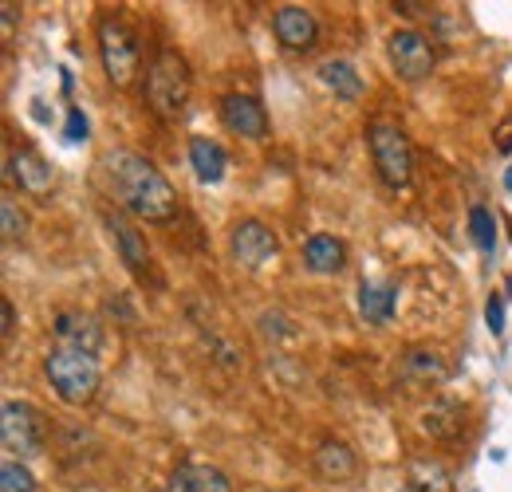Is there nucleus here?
<instances>
[{
    "mask_svg": "<svg viewBox=\"0 0 512 492\" xmlns=\"http://www.w3.org/2000/svg\"><path fill=\"white\" fill-rule=\"evenodd\" d=\"M99 170L107 178L111 197L127 209L130 217L150 221V225H162V221L178 217V193L150 158H142L134 150H107Z\"/></svg>",
    "mask_w": 512,
    "mask_h": 492,
    "instance_id": "obj_1",
    "label": "nucleus"
},
{
    "mask_svg": "<svg viewBox=\"0 0 512 492\" xmlns=\"http://www.w3.org/2000/svg\"><path fill=\"white\" fill-rule=\"evenodd\" d=\"M190 103V67L178 52L162 48L154 63L146 67V107L162 123H178Z\"/></svg>",
    "mask_w": 512,
    "mask_h": 492,
    "instance_id": "obj_2",
    "label": "nucleus"
},
{
    "mask_svg": "<svg viewBox=\"0 0 512 492\" xmlns=\"http://www.w3.org/2000/svg\"><path fill=\"white\" fill-rule=\"evenodd\" d=\"M44 374H48L52 390L64 398L67 406H87V402L99 394V382H103L95 355L67 351V347H56V351L44 359Z\"/></svg>",
    "mask_w": 512,
    "mask_h": 492,
    "instance_id": "obj_3",
    "label": "nucleus"
},
{
    "mask_svg": "<svg viewBox=\"0 0 512 492\" xmlns=\"http://www.w3.org/2000/svg\"><path fill=\"white\" fill-rule=\"evenodd\" d=\"M367 146L375 158V170L390 189H406L410 174H414V150L410 138L394 123H371L367 126Z\"/></svg>",
    "mask_w": 512,
    "mask_h": 492,
    "instance_id": "obj_4",
    "label": "nucleus"
},
{
    "mask_svg": "<svg viewBox=\"0 0 512 492\" xmlns=\"http://www.w3.org/2000/svg\"><path fill=\"white\" fill-rule=\"evenodd\" d=\"M99 60H103V71L115 87H130L138 67H142V48L134 40L127 24L119 20H103L99 24Z\"/></svg>",
    "mask_w": 512,
    "mask_h": 492,
    "instance_id": "obj_5",
    "label": "nucleus"
},
{
    "mask_svg": "<svg viewBox=\"0 0 512 492\" xmlns=\"http://www.w3.org/2000/svg\"><path fill=\"white\" fill-rule=\"evenodd\" d=\"M0 441L4 449L24 461V457H36L44 449V430H40V414L28 406V402H4V414H0Z\"/></svg>",
    "mask_w": 512,
    "mask_h": 492,
    "instance_id": "obj_6",
    "label": "nucleus"
},
{
    "mask_svg": "<svg viewBox=\"0 0 512 492\" xmlns=\"http://www.w3.org/2000/svg\"><path fill=\"white\" fill-rule=\"evenodd\" d=\"M386 52H390L398 79H406V83H422L434 71V44L418 28H398L386 40Z\"/></svg>",
    "mask_w": 512,
    "mask_h": 492,
    "instance_id": "obj_7",
    "label": "nucleus"
},
{
    "mask_svg": "<svg viewBox=\"0 0 512 492\" xmlns=\"http://www.w3.org/2000/svg\"><path fill=\"white\" fill-rule=\"evenodd\" d=\"M4 178L16 185L20 193L36 197V201H48L52 185H56V174L52 166L32 150V146H20V150H8V166H4Z\"/></svg>",
    "mask_w": 512,
    "mask_h": 492,
    "instance_id": "obj_8",
    "label": "nucleus"
},
{
    "mask_svg": "<svg viewBox=\"0 0 512 492\" xmlns=\"http://www.w3.org/2000/svg\"><path fill=\"white\" fill-rule=\"evenodd\" d=\"M229 252L241 268H264L280 252V241L264 221H237L229 233Z\"/></svg>",
    "mask_w": 512,
    "mask_h": 492,
    "instance_id": "obj_9",
    "label": "nucleus"
},
{
    "mask_svg": "<svg viewBox=\"0 0 512 492\" xmlns=\"http://www.w3.org/2000/svg\"><path fill=\"white\" fill-rule=\"evenodd\" d=\"M272 32H276V40H280L288 52H312V48L320 44V20H316L308 8H300V4L276 8Z\"/></svg>",
    "mask_w": 512,
    "mask_h": 492,
    "instance_id": "obj_10",
    "label": "nucleus"
},
{
    "mask_svg": "<svg viewBox=\"0 0 512 492\" xmlns=\"http://www.w3.org/2000/svg\"><path fill=\"white\" fill-rule=\"evenodd\" d=\"M52 335L67 351H83V355L103 351V323L95 315H83V311H60L52 319Z\"/></svg>",
    "mask_w": 512,
    "mask_h": 492,
    "instance_id": "obj_11",
    "label": "nucleus"
},
{
    "mask_svg": "<svg viewBox=\"0 0 512 492\" xmlns=\"http://www.w3.org/2000/svg\"><path fill=\"white\" fill-rule=\"evenodd\" d=\"M103 225H107V233H111V241L119 248V256H123V264H127L134 276H146V268H150V248H146V237L134 229V221L123 217V213H103Z\"/></svg>",
    "mask_w": 512,
    "mask_h": 492,
    "instance_id": "obj_12",
    "label": "nucleus"
},
{
    "mask_svg": "<svg viewBox=\"0 0 512 492\" xmlns=\"http://www.w3.org/2000/svg\"><path fill=\"white\" fill-rule=\"evenodd\" d=\"M221 123L241 138H264L268 134V115L253 95H225L221 99Z\"/></svg>",
    "mask_w": 512,
    "mask_h": 492,
    "instance_id": "obj_13",
    "label": "nucleus"
},
{
    "mask_svg": "<svg viewBox=\"0 0 512 492\" xmlns=\"http://www.w3.org/2000/svg\"><path fill=\"white\" fill-rule=\"evenodd\" d=\"M300 260H304V268L316 272V276H335V272H343V264H347V248H343V241H335V237H327V233H316V237L304 241Z\"/></svg>",
    "mask_w": 512,
    "mask_h": 492,
    "instance_id": "obj_14",
    "label": "nucleus"
},
{
    "mask_svg": "<svg viewBox=\"0 0 512 492\" xmlns=\"http://www.w3.org/2000/svg\"><path fill=\"white\" fill-rule=\"evenodd\" d=\"M190 166L201 185H217L229 170V154L213 138H190Z\"/></svg>",
    "mask_w": 512,
    "mask_h": 492,
    "instance_id": "obj_15",
    "label": "nucleus"
},
{
    "mask_svg": "<svg viewBox=\"0 0 512 492\" xmlns=\"http://www.w3.org/2000/svg\"><path fill=\"white\" fill-rule=\"evenodd\" d=\"M312 465H316V473H320L323 481H351V477H355V469H359V461H355L351 445L331 441V437L320 441V449H316Z\"/></svg>",
    "mask_w": 512,
    "mask_h": 492,
    "instance_id": "obj_16",
    "label": "nucleus"
},
{
    "mask_svg": "<svg viewBox=\"0 0 512 492\" xmlns=\"http://www.w3.org/2000/svg\"><path fill=\"white\" fill-rule=\"evenodd\" d=\"M394 304H398V292L390 284H379V280H363L359 284V315H363V323L386 327L390 315H394Z\"/></svg>",
    "mask_w": 512,
    "mask_h": 492,
    "instance_id": "obj_17",
    "label": "nucleus"
},
{
    "mask_svg": "<svg viewBox=\"0 0 512 492\" xmlns=\"http://www.w3.org/2000/svg\"><path fill=\"white\" fill-rule=\"evenodd\" d=\"M320 79H323V87H327L335 99H343V103L363 99V79H359V71L347 60H323Z\"/></svg>",
    "mask_w": 512,
    "mask_h": 492,
    "instance_id": "obj_18",
    "label": "nucleus"
},
{
    "mask_svg": "<svg viewBox=\"0 0 512 492\" xmlns=\"http://www.w3.org/2000/svg\"><path fill=\"white\" fill-rule=\"evenodd\" d=\"M406 481L414 492H453V473L434 457H410Z\"/></svg>",
    "mask_w": 512,
    "mask_h": 492,
    "instance_id": "obj_19",
    "label": "nucleus"
},
{
    "mask_svg": "<svg viewBox=\"0 0 512 492\" xmlns=\"http://www.w3.org/2000/svg\"><path fill=\"white\" fill-rule=\"evenodd\" d=\"M402 374H406L410 382H418V386H434V382L446 378V363H442L438 351H422V347H414V351L402 355Z\"/></svg>",
    "mask_w": 512,
    "mask_h": 492,
    "instance_id": "obj_20",
    "label": "nucleus"
},
{
    "mask_svg": "<svg viewBox=\"0 0 512 492\" xmlns=\"http://www.w3.org/2000/svg\"><path fill=\"white\" fill-rule=\"evenodd\" d=\"M461 406L457 402H449V398H442V402H434L430 410H426V430L434 433V437H442V441H453L457 433H461Z\"/></svg>",
    "mask_w": 512,
    "mask_h": 492,
    "instance_id": "obj_21",
    "label": "nucleus"
},
{
    "mask_svg": "<svg viewBox=\"0 0 512 492\" xmlns=\"http://www.w3.org/2000/svg\"><path fill=\"white\" fill-rule=\"evenodd\" d=\"M469 233H473V241H477V248H481L485 256L497 252V217H493L485 205H473V209H469Z\"/></svg>",
    "mask_w": 512,
    "mask_h": 492,
    "instance_id": "obj_22",
    "label": "nucleus"
},
{
    "mask_svg": "<svg viewBox=\"0 0 512 492\" xmlns=\"http://www.w3.org/2000/svg\"><path fill=\"white\" fill-rule=\"evenodd\" d=\"M0 492H36V477H32V469H28L24 461L8 457V461H4V469H0Z\"/></svg>",
    "mask_w": 512,
    "mask_h": 492,
    "instance_id": "obj_23",
    "label": "nucleus"
},
{
    "mask_svg": "<svg viewBox=\"0 0 512 492\" xmlns=\"http://www.w3.org/2000/svg\"><path fill=\"white\" fill-rule=\"evenodd\" d=\"M0 225H4V241H8V245L24 237V225H28V221H24V213L16 209V201H12V197H4V201H0Z\"/></svg>",
    "mask_w": 512,
    "mask_h": 492,
    "instance_id": "obj_24",
    "label": "nucleus"
},
{
    "mask_svg": "<svg viewBox=\"0 0 512 492\" xmlns=\"http://www.w3.org/2000/svg\"><path fill=\"white\" fill-rule=\"evenodd\" d=\"M170 492H201V477H197V465H178L170 473Z\"/></svg>",
    "mask_w": 512,
    "mask_h": 492,
    "instance_id": "obj_25",
    "label": "nucleus"
},
{
    "mask_svg": "<svg viewBox=\"0 0 512 492\" xmlns=\"http://www.w3.org/2000/svg\"><path fill=\"white\" fill-rule=\"evenodd\" d=\"M197 477H201V492H233V481L213 465H197Z\"/></svg>",
    "mask_w": 512,
    "mask_h": 492,
    "instance_id": "obj_26",
    "label": "nucleus"
},
{
    "mask_svg": "<svg viewBox=\"0 0 512 492\" xmlns=\"http://www.w3.org/2000/svg\"><path fill=\"white\" fill-rule=\"evenodd\" d=\"M485 315H489V331H493V335H501V331H505V304H501V296H493V300H489Z\"/></svg>",
    "mask_w": 512,
    "mask_h": 492,
    "instance_id": "obj_27",
    "label": "nucleus"
},
{
    "mask_svg": "<svg viewBox=\"0 0 512 492\" xmlns=\"http://www.w3.org/2000/svg\"><path fill=\"white\" fill-rule=\"evenodd\" d=\"M493 150L497 154H512V119H505V123L493 130Z\"/></svg>",
    "mask_w": 512,
    "mask_h": 492,
    "instance_id": "obj_28",
    "label": "nucleus"
},
{
    "mask_svg": "<svg viewBox=\"0 0 512 492\" xmlns=\"http://www.w3.org/2000/svg\"><path fill=\"white\" fill-rule=\"evenodd\" d=\"M67 138H71V142L87 138V119H83V111H79V107H71V115H67Z\"/></svg>",
    "mask_w": 512,
    "mask_h": 492,
    "instance_id": "obj_29",
    "label": "nucleus"
},
{
    "mask_svg": "<svg viewBox=\"0 0 512 492\" xmlns=\"http://www.w3.org/2000/svg\"><path fill=\"white\" fill-rule=\"evenodd\" d=\"M0 319H4V323H0V335L12 339V331H16V308H12L8 300H0Z\"/></svg>",
    "mask_w": 512,
    "mask_h": 492,
    "instance_id": "obj_30",
    "label": "nucleus"
},
{
    "mask_svg": "<svg viewBox=\"0 0 512 492\" xmlns=\"http://www.w3.org/2000/svg\"><path fill=\"white\" fill-rule=\"evenodd\" d=\"M505 189H509V193H512V170H509V174H505Z\"/></svg>",
    "mask_w": 512,
    "mask_h": 492,
    "instance_id": "obj_31",
    "label": "nucleus"
}]
</instances>
